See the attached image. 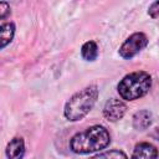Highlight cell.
<instances>
[{"label":"cell","instance_id":"6da1fadb","mask_svg":"<svg viewBox=\"0 0 159 159\" xmlns=\"http://www.w3.org/2000/svg\"><path fill=\"white\" fill-rule=\"evenodd\" d=\"M111 142L108 130L102 125H93L72 137L70 147L77 154H87L106 148Z\"/></svg>","mask_w":159,"mask_h":159},{"label":"cell","instance_id":"7a4b0ae2","mask_svg":"<svg viewBox=\"0 0 159 159\" xmlns=\"http://www.w3.org/2000/svg\"><path fill=\"white\" fill-rule=\"evenodd\" d=\"M98 97V89L96 86H89L77 92L65 106V116L68 120L82 119L94 106Z\"/></svg>","mask_w":159,"mask_h":159},{"label":"cell","instance_id":"3957f363","mask_svg":"<svg viewBox=\"0 0 159 159\" xmlns=\"http://www.w3.org/2000/svg\"><path fill=\"white\" fill-rule=\"evenodd\" d=\"M152 86L150 76L144 71L132 72L118 83V93L123 99L134 101L143 97Z\"/></svg>","mask_w":159,"mask_h":159},{"label":"cell","instance_id":"277c9868","mask_svg":"<svg viewBox=\"0 0 159 159\" xmlns=\"http://www.w3.org/2000/svg\"><path fill=\"white\" fill-rule=\"evenodd\" d=\"M148 43V39L142 32H135L130 35L120 46L119 55L123 58H132L138 52H140Z\"/></svg>","mask_w":159,"mask_h":159},{"label":"cell","instance_id":"5b68a950","mask_svg":"<svg viewBox=\"0 0 159 159\" xmlns=\"http://www.w3.org/2000/svg\"><path fill=\"white\" fill-rule=\"evenodd\" d=\"M125 111H127V106L124 102L117 98H111L109 101H107L103 108V114L108 120L116 122V120H119L124 116Z\"/></svg>","mask_w":159,"mask_h":159},{"label":"cell","instance_id":"8992f818","mask_svg":"<svg viewBox=\"0 0 159 159\" xmlns=\"http://www.w3.org/2000/svg\"><path fill=\"white\" fill-rule=\"evenodd\" d=\"M158 150L153 144L149 143H139L135 145L132 159H157Z\"/></svg>","mask_w":159,"mask_h":159},{"label":"cell","instance_id":"52a82bcc","mask_svg":"<svg viewBox=\"0 0 159 159\" xmlns=\"http://www.w3.org/2000/svg\"><path fill=\"white\" fill-rule=\"evenodd\" d=\"M25 154V144L21 138H14L6 147V155L9 159H22Z\"/></svg>","mask_w":159,"mask_h":159},{"label":"cell","instance_id":"ba28073f","mask_svg":"<svg viewBox=\"0 0 159 159\" xmlns=\"http://www.w3.org/2000/svg\"><path fill=\"white\" fill-rule=\"evenodd\" d=\"M152 113L149 111H139L133 117V125L138 130H144L152 124Z\"/></svg>","mask_w":159,"mask_h":159},{"label":"cell","instance_id":"9c48e42d","mask_svg":"<svg viewBox=\"0 0 159 159\" xmlns=\"http://www.w3.org/2000/svg\"><path fill=\"white\" fill-rule=\"evenodd\" d=\"M15 26L12 22H5L0 27V39H1V47L4 48L14 37Z\"/></svg>","mask_w":159,"mask_h":159},{"label":"cell","instance_id":"30bf717a","mask_svg":"<svg viewBox=\"0 0 159 159\" xmlns=\"http://www.w3.org/2000/svg\"><path fill=\"white\" fill-rule=\"evenodd\" d=\"M81 53H82V57L84 60H87V61H94L97 58V56H98V47H97L96 42H93V41L86 42L82 46Z\"/></svg>","mask_w":159,"mask_h":159},{"label":"cell","instance_id":"8fae6325","mask_svg":"<svg viewBox=\"0 0 159 159\" xmlns=\"http://www.w3.org/2000/svg\"><path fill=\"white\" fill-rule=\"evenodd\" d=\"M89 159H128V158L122 150H109V152L97 154Z\"/></svg>","mask_w":159,"mask_h":159},{"label":"cell","instance_id":"7c38bea8","mask_svg":"<svg viewBox=\"0 0 159 159\" xmlns=\"http://www.w3.org/2000/svg\"><path fill=\"white\" fill-rule=\"evenodd\" d=\"M148 14H149V16L153 17V19L159 17V1H154V2L149 6Z\"/></svg>","mask_w":159,"mask_h":159},{"label":"cell","instance_id":"4fadbf2b","mask_svg":"<svg viewBox=\"0 0 159 159\" xmlns=\"http://www.w3.org/2000/svg\"><path fill=\"white\" fill-rule=\"evenodd\" d=\"M10 14V6L6 2H0V17L5 19L6 15Z\"/></svg>","mask_w":159,"mask_h":159},{"label":"cell","instance_id":"5bb4252c","mask_svg":"<svg viewBox=\"0 0 159 159\" xmlns=\"http://www.w3.org/2000/svg\"><path fill=\"white\" fill-rule=\"evenodd\" d=\"M157 134H158V138H159V128H158V130H157Z\"/></svg>","mask_w":159,"mask_h":159}]
</instances>
